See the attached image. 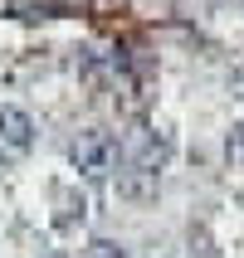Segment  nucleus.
<instances>
[{
  "label": "nucleus",
  "mask_w": 244,
  "mask_h": 258,
  "mask_svg": "<svg viewBox=\"0 0 244 258\" xmlns=\"http://www.w3.org/2000/svg\"><path fill=\"white\" fill-rule=\"evenodd\" d=\"M117 161H122V142H117L108 127H83V132L69 142V166H73L78 175H88V180L113 175Z\"/></svg>",
  "instance_id": "obj_1"
},
{
  "label": "nucleus",
  "mask_w": 244,
  "mask_h": 258,
  "mask_svg": "<svg viewBox=\"0 0 244 258\" xmlns=\"http://www.w3.org/2000/svg\"><path fill=\"white\" fill-rule=\"evenodd\" d=\"M171 151H176V146H171V132H161V127H132L127 137H122V161L137 166V171H152V175L166 171Z\"/></svg>",
  "instance_id": "obj_2"
},
{
  "label": "nucleus",
  "mask_w": 244,
  "mask_h": 258,
  "mask_svg": "<svg viewBox=\"0 0 244 258\" xmlns=\"http://www.w3.org/2000/svg\"><path fill=\"white\" fill-rule=\"evenodd\" d=\"M34 151V117L15 102H0V166H15Z\"/></svg>",
  "instance_id": "obj_3"
},
{
  "label": "nucleus",
  "mask_w": 244,
  "mask_h": 258,
  "mask_svg": "<svg viewBox=\"0 0 244 258\" xmlns=\"http://www.w3.org/2000/svg\"><path fill=\"white\" fill-rule=\"evenodd\" d=\"M157 190H161V175L137 171V166H127V161H117V195H122V200L147 205V200H157Z\"/></svg>",
  "instance_id": "obj_4"
},
{
  "label": "nucleus",
  "mask_w": 244,
  "mask_h": 258,
  "mask_svg": "<svg viewBox=\"0 0 244 258\" xmlns=\"http://www.w3.org/2000/svg\"><path fill=\"white\" fill-rule=\"evenodd\" d=\"M54 200H59L54 224H59V229H78V224H83V215H88V200H83V195H73V190H64V185L54 190Z\"/></svg>",
  "instance_id": "obj_5"
},
{
  "label": "nucleus",
  "mask_w": 244,
  "mask_h": 258,
  "mask_svg": "<svg viewBox=\"0 0 244 258\" xmlns=\"http://www.w3.org/2000/svg\"><path fill=\"white\" fill-rule=\"evenodd\" d=\"M225 156H230V166H244V122L230 127V137H225Z\"/></svg>",
  "instance_id": "obj_6"
},
{
  "label": "nucleus",
  "mask_w": 244,
  "mask_h": 258,
  "mask_svg": "<svg viewBox=\"0 0 244 258\" xmlns=\"http://www.w3.org/2000/svg\"><path fill=\"white\" fill-rule=\"evenodd\" d=\"M88 258H132L122 244H113V239H93L88 244Z\"/></svg>",
  "instance_id": "obj_7"
},
{
  "label": "nucleus",
  "mask_w": 244,
  "mask_h": 258,
  "mask_svg": "<svg viewBox=\"0 0 244 258\" xmlns=\"http://www.w3.org/2000/svg\"><path fill=\"white\" fill-rule=\"evenodd\" d=\"M49 258H64V253H49Z\"/></svg>",
  "instance_id": "obj_8"
}]
</instances>
